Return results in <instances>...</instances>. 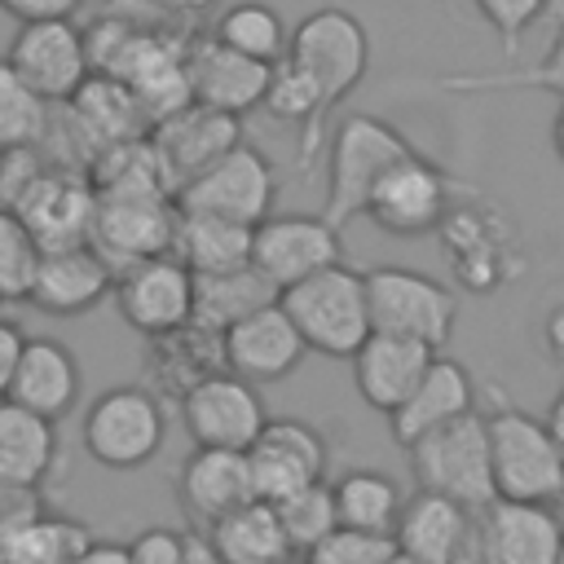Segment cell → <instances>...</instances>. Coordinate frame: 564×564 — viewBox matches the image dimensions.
Instances as JSON below:
<instances>
[{
	"instance_id": "54",
	"label": "cell",
	"mask_w": 564,
	"mask_h": 564,
	"mask_svg": "<svg viewBox=\"0 0 564 564\" xmlns=\"http://www.w3.org/2000/svg\"><path fill=\"white\" fill-rule=\"evenodd\" d=\"M0 154H4V145H0Z\"/></svg>"
},
{
	"instance_id": "48",
	"label": "cell",
	"mask_w": 564,
	"mask_h": 564,
	"mask_svg": "<svg viewBox=\"0 0 564 564\" xmlns=\"http://www.w3.org/2000/svg\"><path fill=\"white\" fill-rule=\"evenodd\" d=\"M167 13H181V18H189V13H207L212 4H220V0H159Z\"/></svg>"
},
{
	"instance_id": "47",
	"label": "cell",
	"mask_w": 564,
	"mask_h": 564,
	"mask_svg": "<svg viewBox=\"0 0 564 564\" xmlns=\"http://www.w3.org/2000/svg\"><path fill=\"white\" fill-rule=\"evenodd\" d=\"M546 427H551V436H555V445L564 449V388L555 392V401H551V410H546Z\"/></svg>"
},
{
	"instance_id": "45",
	"label": "cell",
	"mask_w": 564,
	"mask_h": 564,
	"mask_svg": "<svg viewBox=\"0 0 564 564\" xmlns=\"http://www.w3.org/2000/svg\"><path fill=\"white\" fill-rule=\"evenodd\" d=\"M70 564H128V546H119V542H84L70 555Z\"/></svg>"
},
{
	"instance_id": "53",
	"label": "cell",
	"mask_w": 564,
	"mask_h": 564,
	"mask_svg": "<svg viewBox=\"0 0 564 564\" xmlns=\"http://www.w3.org/2000/svg\"><path fill=\"white\" fill-rule=\"evenodd\" d=\"M560 564H564V546H560Z\"/></svg>"
},
{
	"instance_id": "14",
	"label": "cell",
	"mask_w": 564,
	"mask_h": 564,
	"mask_svg": "<svg viewBox=\"0 0 564 564\" xmlns=\"http://www.w3.org/2000/svg\"><path fill=\"white\" fill-rule=\"evenodd\" d=\"M4 57L53 106L70 101L75 88L93 75L88 40H84V31L70 18H31V22H18Z\"/></svg>"
},
{
	"instance_id": "31",
	"label": "cell",
	"mask_w": 564,
	"mask_h": 564,
	"mask_svg": "<svg viewBox=\"0 0 564 564\" xmlns=\"http://www.w3.org/2000/svg\"><path fill=\"white\" fill-rule=\"evenodd\" d=\"M273 300H278V286L264 282L251 264H238L225 273H194V326H203V330L220 335L229 322H238Z\"/></svg>"
},
{
	"instance_id": "44",
	"label": "cell",
	"mask_w": 564,
	"mask_h": 564,
	"mask_svg": "<svg viewBox=\"0 0 564 564\" xmlns=\"http://www.w3.org/2000/svg\"><path fill=\"white\" fill-rule=\"evenodd\" d=\"M542 348L564 370V295L555 304H546V313H542Z\"/></svg>"
},
{
	"instance_id": "2",
	"label": "cell",
	"mask_w": 564,
	"mask_h": 564,
	"mask_svg": "<svg viewBox=\"0 0 564 564\" xmlns=\"http://www.w3.org/2000/svg\"><path fill=\"white\" fill-rule=\"evenodd\" d=\"M282 313L300 330L308 352L322 357H352L361 339L370 335V304H366V278L335 260L291 286L278 291Z\"/></svg>"
},
{
	"instance_id": "27",
	"label": "cell",
	"mask_w": 564,
	"mask_h": 564,
	"mask_svg": "<svg viewBox=\"0 0 564 564\" xmlns=\"http://www.w3.org/2000/svg\"><path fill=\"white\" fill-rule=\"evenodd\" d=\"M471 529H476V511H467L463 502H454L445 494L419 489L414 498L401 502L392 542L414 564H454V555L467 546Z\"/></svg>"
},
{
	"instance_id": "42",
	"label": "cell",
	"mask_w": 564,
	"mask_h": 564,
	"mask_svg": "<svg viewBox=\"0 0 564 564\" xmlns=\"http://www.w3.org/2000/svg\"><path fill=\"white\" fill-rule=\"evenodd\" d=\"M84 9V0H0V13H9L13 22H31V18H75Z\"/></svg>"
},
{
	"instance_id": "18",
	"label": "cell",
	"mask_w": 564,
	"mask_h": 564,
	"mask_svg": "<svg viewBox=\"0 0 564 564\" xmlns=\"http://www.w3.org/2000/svg\"><path fill=\"white\" fill-rule=\"evenodd\" d=\"M308 357L300 330L291 326V317L282 313V304H260L256 313L229 322L220 330V361L225 370L242 375L247 383H278L286 379L300 361Z\"/></svg>"
},
{
	"instance_id": "7",
	"label": "cell",
	"mask_w": 564,
	"mask_h": 564,
	"mask_svg": "<svg viewBox=\"0 0 564 564\" xmlns=\"http://www.w3.org/2000/svg\"><path fill=\"white\" fill-rule=\"evenodd\" d=\"M410 471L419 489L445 494L463 502L467 511H485L494 494V471H489V441H485V414L467 410L405 445Z\"/></svg>"
},
{
	"instance_id": "16",
	"label": "cell",
	"mask_w": 564,
	"mask_h": 564,
	"mask_svg": "<svg viewBox=\"0 0 564 564\" xmlns=\"http://www.w3.org/2000/svg\"><path fill=\"white\" fill-rule=\"evenodd\" d=\"M93 207H97V189L88 181L84 167H66L53 163L22 189V198L13 203V212L22 216V225L35 234V242L48 247H75L88 242L93 229Z\"/></svg>"
},
{
	"instance_id": "43",
	"label": "cell",
	"mask_w": 564,
	"mask_h": 564,
	"mask_svg": "<svg viewBox=\"0 0 564 564\" xmlns=\"http://www.w3.org/2000/svg\"><path fill=\"white\" fill-rule=\"evenodd\" d=\"M22 344H26V330L0 313V397L9 392V379L18 370V357H22Z\"/></svg>"
},
{
	"instance_id": "23",
	"label": "cell",
	"mask_w": 564,
	"mask_h": 564,
	"mask_svg": "<svg viewBox=\"0 0 564 564\" xmlns=\"http://www.w3.org/2000/svg\"><path fill=\"white\" fill-rule=\"evenodd\" d=\"M251 498H256V480H251L247 449L194 445L176 471V502H181L185 520L198 529L216 524L220 516H229L234 507H242Z\"/></svg>"
},
{
	"instance_id": "5",
	"label": "cell",
	"mask_w": 564,
	"mask_h": 564,
	"mask_svg": "<svg viewBox=\"0 0 564 564\" xmlns=\"http://www.w3.org/2000/svg\"><path fill=\"white\" fill-rule=\"evenodd\" d=\"M282 57L308 75V84L317 88V97H322V106L330 115L366 79V70H370V35H366V22L352 9L322 4V9L304 13L291 26Z\"/></svg>"
},
{
	"instance_id": "9",
	"label": "cell",
	"mask_w": 564,
	"mask_h": 564,
	"mask_svg": "<svg viewBox=\"0 0 564 564\" xmlns=\"http://www.w3.org/2000/svg\"><path fill=\"white\" fill-rule=\"evenodd\" d=\"M361 278H366L370 330H392L436 352L449 344L454 322H458V295L441 278L405 269V264H379Z\"/></svg>"
},
{
	"instance_id": "19",
	"label": "cell",
	"mask_w": 564,
	"mask_h": 564,
	"mask_svg": "<svg viewBox=\"0 0 564 564\" xmlns=\"http://www.w3.org/2000/svg\"><path fill=\"white\" fill-rule=\"evenodd\" d=\"M273 62L247 57L216 35H198L185 44V79H189V101L225 115H247L264 101Z\"/></svg>"
},
{
	"instance_id": "11",
	"label": "cell",
	"mask_w": 564,
	"mask_h": 564,
	"mask_svg": "<svg viewBox=\"0 0 564 564\" xmlns=\"http://www.w3.org/2000/svg\"><path fill=\"white\" fill-rule=\"evenodd\" d=\"M176 203L167 189H97L88 242L106 256L110 269L172 251Z\"/></svg>"
},
{
	"instance_id": "21",
	"label": "cell",
	"mask_w": 564,
	"mask_h": 564,
	"mask_svg": "<svg viewBox=\"0 0 564 564\" xmlns=\"http://www.w3.org/2000/svg\"><path fill=\"white\" fill-rule=\"evenodd\" d=\"M110 286H115V269L106 264V256L93 242L48 247V251H40L26 304L48 317H79V313L97 308L110 295Z\"/></svg>"
},
{
	"instance_id": "22",
	"label": "cell",
	"mask_w": 564,
	"mask_h": 564,
	"mask_svg": "<svg viewBox=\"0 0 564 564\" xmlns=\"http://www.w3.org/2000/svg\"><path fill=\"white\" fill-rule=\"evenodd\" d=\"M242 141V128H238V115H225V110H207L198 101L163 115L159 123H150V145L167 172V185L176 194L181 181H189L198 167H207L212 159H220L229 145Z\"/></svg>"
},
{
	"instance_id": "25",
	"label": "cell",
	"mask_w": 564,
	"mask_h": 564,
	"mask_svg": "<svg viewBox=\"0 0 564 564\" xmlns=\"http://www.w3.org/2000/svg\"><path fill=\"white\" fill-rule=\"evenodd\" d=\"M432 357H436V348H427L419 339H405V335H392V330H370L361 339V348L348 357L357 397L370 410L392 414L410 397V388L419 383V375L427 370Z\"/></svg>"
},
{
	"instance_id": "39",
	"label": "cell",
	"mask_w": 564,
	"mask_h": 564,
	"mask_svg": "<svg viewBox=\"0 0 564 564\" xmlns=\"http://www.w3.org/2000/svg\"><path fill=\"white\" fill-rule=\"evenodd\" d=\"M471 4L489 22V31L498 35V48L511 57V53H520L524 35L551 13L555 0H471Z\"/></svg>"
},
{
	"instance_id": "15",
	"label": "cell",
	"mask_w": 564,
	"mask_h": 564,
	"mask_svg": "<svg viewBox=\"0 0 564 564\" xmlns=\"http://www.w3.org/2000/svg\"><path fill=\"white\" fill-rule=\"evenodd\" d=\"M344 234L326 220V216H304V212H291V216H264L251 225V256L247 264L273 282L278 291L344 260Z\"/></svg>"
},
{
	"instance_id": "35",
	"label": "cell",
	"mask_w": 564,
	"mask_h": 564,
	"mask_svg": "<svg viewBox=\"0 0 564 564\" xmlns=\"http://www.w3.org/2000/svg\"><path fill=\"white\" fill-rule=\"evenodd\" d=\"M53 101H44L9 57H0V145H44Z\"/></svg>"
},
{
	"instance_id": "13",
	"label": "cell",
	"mask_w": 564,
	"mask_h": 564,
	"mask_svg": "<svg viewBox=\"0 0 564 564\" xmlns=\"http://www.w3.org/2000/svg\"><path fill=\"white\" fill-rule=\"evenodd\" d=\"M110 291H115L119 317L145 339H163L194 322V273L172 251L115 269Z\"/></svg>"
},
{
	"instance_id": "26",
	"label": "cell",
	"mask_w": 564,
	"mask_h": 564,
	"mask_svg": "<svg viewBox=\"0 0 564 564\" xmlns=\"http://www.w3.org/2000/svg\"><path fill=\"white\" fill-rule=\"evenodd\" d=\"M467 410H476L471 370L463 361L436 352L427 361V370L419 375V383L410 388V397L388 414V427H392L397 445H410L414 436H423V432H432V427H441V423H449V419H458Z\"/></svg>"
},
{
	"instance_id": "41",
	"label": "cell",
	"mask_w": 564,
	"mask_h": 564,
	"mask_svg": "<svg viewBox=\"0 0 564 564\" xmlns=\"http://www.w3.org/2000/svg\"><path fill=\"white\" fill-rule=\"evenodd\" d=\"M128 564H185V533L150 524L128 542Z\"/></svg>"
},
{
	"instance_id": "28",
	"label": "cell",
	"mask_w": 564,
	"mask_h": 564,
	"mask_svg": "<svg viewBox=\"0 0 564 564\" xmlns=\"http://www.w3.org/2000/svg\"><path fill=\"white\" fill-rule=\"evenodd\" d=\"M57 463V423L0 397V489L31 494Z\"/></svg>"
},
{
	"instance_id": "17",
	"label": "cell",
	"mask_w": 564,
	"mask_h": 564,
	"mask_svg": "<svg viewBox=\"0 0 564 564\" xmlns=\"http://www.w3.org/2000/svg\"><path fill=\"white\" fill-rule=\"evenodd\" d=\"M256 498L278 502L326 476V436L304 419H269L247 445Z\"/></svg>"
},
{
	"instance_id": "34",
	"label": "cell",
	"mask_w": 564,
	"mask_h": 564,
	"mask_svg": "<svg viewBox=\"0 0 564 564\" xmlns=\"http://www.w3.org/2000/svg\"><path fill=\"white\" fill-rule=\"evenodd\" d=\"M207 35H216L220 44H229V48H238V53H247V57L278 62V57L286 53L291 26L282 22V13H278L273 4H264V0H238V4H229V9L216 18V26H212Z\"/></svg>"
},
{
	"instance_id": "12",
	"label": "cell",
	"mask_w": 564,
	"mask_h": 564,
	"mask_svg": "<svg viewBox=\"0 0 564 564\" xmlns=\"http://www.w3.org/2000/svg\"><path fill=\"white\" fill-rule=\"evenodd\" d=\"M181 423H185V436L194 445L247 449L260 436V427L269 423V410H264L256 383L216 366L181 392Z\"/></svg>"
},
{
	"instance_id": "49",
	"label": "cell",
	"mask_w": 564,
	"mask_h": 564,
	"mask_svg": "<svg viewBox=\"0 0 564 564\" xmlns=\"http://www.w3.org/2000/svg\"><path fill=\"white\" fill-rule=\"evenodd\" d=\"M454 564H489L485 560V551H480V538H476V529H471V538H467V546L454 555Z\"/></svg>"
},
{
	"instance_id": "46",
	"label": "cell",
	"mask_w": 564,
	"mask_h": 564,
	"mask_svg": "<svg viewBox=\"0 0 564 564\" xmlns=\"http://www.w3.org/2000/svg\"><path fill=\"white\" fill-rule=\"evenodd\" d=\"M185 564H229L207 533H185Z\"/></svg>"
},
{
	"instance_id": "10",
	"label": "cell",
	"mask_w": 564,
	"mask_h": 564,
	"mask_svg": "<svg viewBox=\"0 0 564 564\" xmlns=\"http://www.w3.org/2000/svg\"><path fill=\"white\" fill-rule=\"evenodd\" d=\"M273 198H278V167L264 150L247 141L229 145L220 159L198 167L172 194L181 212H212V216H229L242 225L264 220L273 212Z\"/></svg>"
},
{
	"instance_id": "1",
	"label": "cell",
	"mask_w": 564,
	"mask_h": 564,
	"mask_svg": "<svg viewBox=\"0 0 564 564\" xmlns=\"http://www.w3.org/2000/svg\"><path fill=\"white\" fill-rule=\"evenodd\" d=\"M485 441H489V471L498 498L555 502V494L564 489V449L555 445L546 419L511 405L494 388V410L485 414Z\"/></svg>"
},
{
	"instance_id": "6",
	"label": "cell",
	"mask_w": 564,
	"mask_h": 564,
	"mask_svg": "<svg viewBox=\"0 0 564 564\" xmlns=\"http://www.w3.org/2000/svg\"><path fill=\"white\" fill-rule=\"evenodd\" d=\"M79 436L97 467L137 471L150 458H159L167 441V410L145 383H115L88 401Z\"/></svg>"
},
{
	"instance_id": "24",
	"label": "cell",
	"mask_w": 564,
	"mask_h": 564,
	"mask_svg": "<svg viewBox=\"0 0 564 564\" xmlns=\"http://www.w3.org/2000/svg\"><path fill=\"white\" fill-rule=\"evenodd\" d=\"M79 388H84V375H79V357L70 352V344L53 335H26L4 397L40 419L62 423L79 405Z\"/></svg>"
},
{
	"instance_id": "51",
	"label": "cell",
	"mask_w": 564,
	"mask_h": 564,
	"mask_svg": "<svg viewBox=\"0 0 564 564\" xmlns=\"http://www.w3.org/2000/svg\"><path fill=\"white\" fill-rule=\"evenodd\" d=\"M383 564H414V560H410V555H401V551H392V555H388Z\"/></svg>"
},
{
	"instance_id": "4",
	"label": "cell",
	"mask_w": 564,
	"mask_h": 564,
	"mask_svg": "<svg viewBox=\"0 0 564 564\" xmlns=\"http://www.w3.org/2000/svg\"><path fill=\"white\" fill-rule=\"evenodd\" d=\"M405 150V132L379 115H344L326 137V207L322 216L344 234L348 220L361 216V203L379 172L397 163Z\"/></svg>"
},
{
	"instance_id": "20",
	"label": "cell",
	"mask_w": 564,
	"mask_h": 564,
	"mask_svg": "<svg viewBox=\"0 0 564 564\" xmlns=\"http://www.w3.org/2000/svg\"><path fill=\"white\" fill-rule=\"evenodd\" d=\"M476 538L489 564H560L564 520L551 502L494 498L476 511Z\"/></svg>"
},
{
	"instance_id": "40",
	"label": "cell",
	"mask_w": 564,
	"mask_h": 564,
	"mask_svg": "<svg viewBox=\"0 0 564 564\" xmlns=\"http://www.w3.org/2000/svg\"><path fill=\"white\" fill-rule=\"evenodd\" d=\"M48 167V150L44 145H4L0 154V207H13L22 198V189Z\"/></svg>"
},
{
	"instance_id": "29",
	"label": "cell",
	"mask_w": 564,
	"mask_h": 564,
	"mask_svg": "<svg viewBox=\"0 0 564 564\" xmlns=\"http://www.w3.org/2000/svg\"><path fill=\"white\" fill-rule=\"evenodd\" d=\"M172 256L189 273H225V269H238L251 256V225L229 220V216H212V212H181L176 207Z\"/></svg>"
},
{
	"instance_id": "55",
	"label": "cell",
	"mask_w": 564,
	"mask_h": 564,
	"mask_svg": "<svg viewBox=\"0 0 564 564\" xmlns=\"http://www.w3.org/2000/svg\"><path fill=\"white\" fill-rule=\"evenodd\" d=\"M304 564H308V560H304Z\"/></svg>"
},
{
	"instance_id": "3",
	"label": "cell",
	"mask_w": 564,
	"mask_h": 564,
	"mask_svg": "<svg viewBox=\"0 0 564 564\" xmlns=\"http://www.w3.org/2000/svg\"><path fill=\"white\" fill-rule=\"evenodd\" d=\"M436 238L445 247L454 282L471 295H494L524 269L516 220L498 203H485L480 189L467 194V203H449L445 220L436 225Z\"/></svg>"
},
{
	"instance_id": "36",
	"label": "cell",
	"mask_w": 564,
	"mask_h": 564,
	"mask_svg": "<svg viewBox=\"0 0 564 564\" xmlns=\"http://www.w3.org/2000/svg\"><path fill=\"white\" fill-rule=\"evenodd\" d=\"M273 511H278L282 533H286V542H291L295 555H304L308 546H317V542L339 524V520H335V498H330V485H326V480L304 485V489L278 498Z\"/></svg>"
},
{
	"instance_id": "30",
	"label": "cell",
	"mask_w": 564,
	"mask_h": 564,
	"mask_svg": "<svg viewBox=\"0 0 564 564\" xmlns=\"http://www.w3.org/2000/svg\"><path fill=\"white\" fill-rule=\"evenodd\" d=\"M203 533L212 538V546L229 564H291L295 560V551L282 533V520H278L273 502H264V498L234 507L229 516H220Z\"/></svg>"
},
{
	"instance_id": "52",
	"label": "cell",
	"mask_w": 564,
	"mask_h": 564,
	"mask_svg": "<svg viewBox=\"0 0 564 564\" xmlns=\"http://www.w3.org/2000/svg\"><path fill=\"white\" fill-rule=\"evenodd\" d=\"M551 507H555V511H560V520H564V489L555 494V502H551Z\"/></svg>"
},
{
	"instance_id": "37",
	"label": "cell",
	"mask_w": 564,
	"mask_h": 564,
	"mask_svg": "<svg viewBox=\"0 0 564 564\" xmlns=\"http://www.w3.org/2000/svg\"><path fill=\"white\" fill-rule=\"evenodd\" d=\"M40 251L44 247L22 225V216L13 207H0V304H26Z\"/></svg>"
},
{
	"instance_id": "50",
	"label": "cell",
	"mask_w": 564,
	"mask_h": 564,
	"mask_svg": "<svg viewBox=\"0 0 564 564\" xmlns=\"http://www.w3.org/2000/svg\"><path fill=\"white\" fill-rule=\"evenodd\" d=\"M551 150H555V159L564 163V97H560V110H555V119H551Z\"/></svg>"
},
{
	"instance_id": "38",
	"label": "cell",
	"mask_w": 564,
	"mask_h": 564,
	"mask_svg": "<svg viewBox=\"0 0 564 564\" xmlns=\"http://www.w3.org/2000/svg\"><path fill=\"white\" fill-rule=\"evenodd\" d=\"M397 551L392 533H370L352 524H335L317 546L304 551L308 564H383Z\"/></svg>"
},
{
	"instance_id": "8",
	"label": "cell",
	"mask_w": 564,
	"mask_h": 564,
	"mask_svg": "<svg viewBox=\"0 0 564 564\" xmlns=\"http://www.w3.org/2000/svg\"><path fill=\"white\" fill-rule=\"evenodd\" d=\"M454 194H471V185L454 181L427 154L405 150L397 163H388L379 172V181L370 185V194L361 203V216L370 225H379L383 234L423 238V234H436V225L445 220Z\"/></svg>"
},
{
	"instance_id": "33",
	"label": "cell",
	"mask_w": 564,
	"mask_h": 564,
	"mask_svg": "<svg viewBox=\"0 0 564 564\" xmlns=\"http://www.w3.org/2000/svg\"><path fill=\"white\" fill-rule=\"evenodd\" d=\"M555 13V35H551V48L542 62L533 66H520V70H494V75H441L436 88L445 93H502V88H538V93H555L564 97V0L551 4Z\"/></svg>"
},
{
	"instance_id": "32",
	"label": "cell",
	"mask_w": 564,
	"mask_h": 564,
	"mask_svg": "<svg viewBox=\"0 0 564 564\" xmlns=\"http://www.w3.org/2000/svg\"><path fill=\"white\" fill-rule=\"evenodd\" d=\"M330 498H335V520L339 524L370 529V533H392V524L401 516V502H405L401 485L379 467H348L330 485Z\"/></svg>"
}]
</instances>
